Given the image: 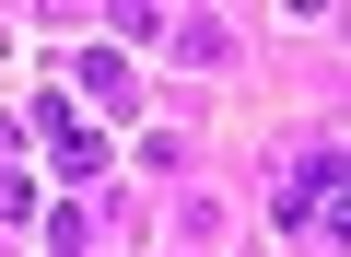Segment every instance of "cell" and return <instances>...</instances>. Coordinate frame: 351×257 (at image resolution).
I'll list each match as a JSON object with an SVG mask.
<instances>
[{"label":"cell","instance_id":"2","mask_svg":"<svg viewBox=\"0 0 351 257\" xmlns=\"http://www.w3.org/2000/svg\"><path fill=\"white\" fill-rule=\"evenodd\" d=\"M47 257H94V199H59L47 210Z\"/></svg>","mask_w":351,"mask_h":257},{"label":"cell","instance_id":"1","mask_svg":"<svg viewBox=\"0 0 351 257\" xmlns=\"http://www.w3.org/2000/svg\"><path fill=\"white\" fill-rule=\"evenodd\" d=\"M281 222H304V234H339V140H316L293 175H281V199H269Z\"/></svg>","mask_w":351,"mask_h":257}]
</instances>
